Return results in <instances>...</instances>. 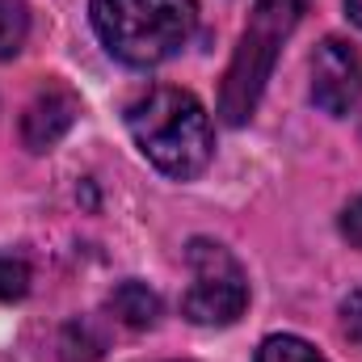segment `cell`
Returning a JSON list of instances; mask_svg holds the SVG:
<instances>
[{
  "mask_svg": "<svg viewBox=\"0 0 362 362\" xmlns=\"http://www.w3.org/2000/svg\"><path fill=\"white\" fill-rule=\"evenodd\" d=\"M127 131L135 148L148 156V165H156L160 173L177 181L198 177L215 148L206 105L189 89H173V85L139 93L127 105Z\"/></svg>",
  "mask_w": 362,
  "mask_h": 362,
  "instance_id": "1",
  "label": "cell"
},
{
  "mask_svg": "<svg viewBox=\"0 0 362 362\" xmlns=\"http://www.w3.org/2000/svg\"><path fill=\"white\" fill-rule=\"evenodd\" d=\"M89 17L101 47L131 68L173 59L198 30L194 0H93Z\"/></svg>",
  "mask_w": 362,
  "mask_h": 362,
  "instance_id": "2",
  "label": "cell"
},
{
  "mask_svg": "<svg viewBox=\"0 0 362 362\" xmlns=\"http://www.w3.org/2000/svg\"><path fill=\"white\" fill-rule=\"evenodd\" d=\"M308 0H257L245 34H240V47H236V59L228 68V81H223V118L236 127L253 114L257 97L270 81L274 55L282 47V38L295 30L299 13H303Z\"/></svg>",
  "mask_w": 362,
  "mask_h": 362,
  "instance_id": "3",
  "label": "cell"
},
{
  "mask_svg": "<svg viewBox=\"0 0 362 362\" xmlns=\"http://www.w3.org/2000/svg\"><path fill=\"white\" fill-rule=\"evenodd\" d=\"M185 262H189V291L181 295V316L202 329L236 325L249 308L245 266L219 240H206V236H194L185 245Z\"/></svg>",
  "mask_w": 362,
  "mask_h": 362,
  "instance_id": "4",
  "label": "cell"
},
{
  "mask_svg": "<svg viewBox=\"0 0 362 362\" xmlns=\"http://www.w3.org/2000/svg\"><path fill=\"white\" fill-rule=\"evenodd\" d=\"M312 101L333 118H346L362 101V59L350 42L325 38L316 47V55H312Z\"/></svg>",
  "mask_w": 362,
  "mask_h": 362,
  "instance_id": "5",
  "label": "cell"
},
{
  "mask_svg": "<svg viewBox=\"0 0 362 362\" xmlns=\"http://www.w3.org/2000/svg\"><path fill=\"white\" fill-rule=\"evenodd\" d=\"M76 114H81V97L68 85H42L21 110V144L30 152H51L72 131Z\"/></svg>",
  "mask_w": 362,
  "mask_h": 362,
  "instance_id": "6",
  "label": "cell"
},
{
  "mask_svg": "<svg viewBox=\"0 0 362 362\" xmlns=\"http://www.w3.org/2000/svg\"><path fill=\"white\" fill-rule=\"evenodd\" d=\"M110 312H114L122 325H131V329H148V325H156V316H160V299H156V291H148L144 282L131 278V282L114 286Z\"/></svg>",
  "mask_w": 362,
  "mask_h": 362,
  "instance_id": "7",
  "label": "cell"
},
{
  "mask_svg": "<svg viewBox=\"0 0 362 362\" xmlns=\"http://www.w3.org/2000/svg\"><path fill=\"white\" fill-rule=\"evenodd\" d=\"M30 34V13L21 0H0V59H13L25 47Z\"/></svg>",
  "mask_w": 362,
  "mask_h": 362,
  "instance_id": "8",
  "label": "cell"
},
{
  "mask_svg": "<svg viewBox=\"0 0 362 362\" xmlns=\"http://www.w3.org/2000/svg\"><path fill=\"white\" fill-rule=\"evenodd\" d=\"M101 337L93 333L89 320H72L68 329H64V337H59V354L64 362H97L101 358Z\"/></svg>",
  "mask_w": 362,
  "mask_h": 362,
  "instance_id": "9",
  "label": "cell"
},
{
  "mask_svg": "<svg viewBox=\"0 0 362 362\" xmlns=\"http://www.w3.org/2000/svg\"><path fill=\"white\" fill-rule=\"evenodd\" d=\"M257 362H325L303 337H291V333H274L262 341Z\"/></svg>",
  "mask_w": 362,
  "mask_h": 362,
  "instance_id": "10",
  "label": "cell"
},
{
  "mask_svg": "<svg viewBox=\"0 0 362 362\" xmlns=\"http://www.w3.org/2000/svg\"><path fill=\"white\" fill-rule=\"evenodd\" d=\"M25 291H30V270H25V262L0 253V299H21Z\"/></svg>",
  "mask_w": 362,
  "mask_h": 362,
  "instance_id": "11",
  "label": "cell"
},
{
  "mask_svg": "<svg viewBox=\"0 0 362 362\" xmlns=\"http://www.w3.org/2000/svg\"><path fill=\"white\" fill-rule=\"evenodd\" d=\"M341 236H346L354 249H362V198H354V202L341 211Z\"/></svg>",
  "mask_w": 362,
  "mask_h": 362,
  "instance_id": "12",
  "label": "cell"
},
{
  "mask_svg": "<svg viewBox=\"0 0 362 362\" xmlns=\"http://www.w3.org/2000/svg\"><path fill=\"white\" fill-rule=\"evenodd\" d=\"M341 325H346V333L362 346V291H354V295L341 303Z\"/></svg>",
  "mask_w": 362,
  "mask_h": 362,
  "instance_id": "13",
  "label": "cell"
},
{
  "mask_svg": "<svg viewBox=\"0 0 362 362\" xmlns=\"http://www.w3.org/2000/svg\"><path fill=\"white\" fill-rule=\"evenodd\" d=\"M346 13H350L354 25H362V0H346Z\"/></svg>",
  "mask_w": 362,
  "mask_h": 362,
  "instance_id": "14",
  "label": "cell"
}]
</instances>
